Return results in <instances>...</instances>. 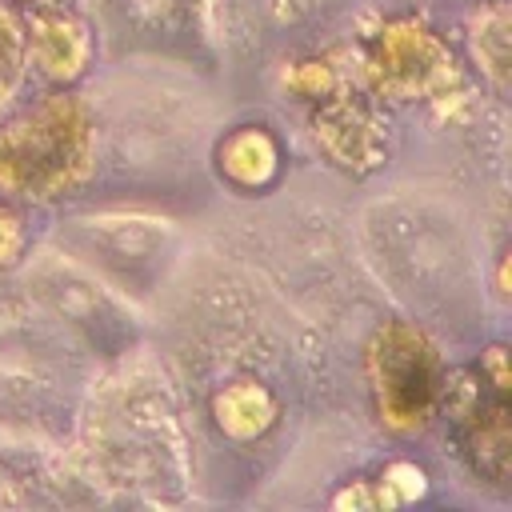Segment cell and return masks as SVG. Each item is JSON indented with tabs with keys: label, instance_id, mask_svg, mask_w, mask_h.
<instances>
[{
	"label": "cell",
	"instance_id": "8fae6325",
	"mask_svg": "<svg viewBox=\"0 0 512 512\" xmlns=\"http://www.w3.org/2000/svg\"><path fill=\"white\" fill-rule=\"evenodd\" d=\"M424 492V472L416 464H392L376 492V504H408Z\"/></svg>",
	"mask_w": 512,
	"mask_h": 512
},
{
	"label": "cell",
	"instance_id": "277c9868",
	"mask_svg": "<svg viewBox=\"0 0 512 512\" xmlns=\"http://www.w3.org/2000/svg\"><path fill=\"white\" fill-rule=\"evenodd\" d=\"M508 388L492 380L480 364H472L460 376L444 380L440 408L456 428V440L472 468L488 480H508L512 468V408H508Z\"/></svg>",
	"mask_w": 512,
	"mask_h": 512
},
{
	"label": "cell",
	"instance_id": "7c38bea8",
	"mask_svg": "<svg viewBox=\"0 0 512 512\" xmlns=\"http://www.w3.org/2000/svg\"><path fill=\"white\" fill-rule=\"evenodd\" d=\"M20 252H24V220L8 204H0V268H12Z\"/></svg>",
	"mask_w": 512,
	"mask_h": 512
},
{
	"label": "cell",
	"instance_id": "5b68a950",
	"mask_svg": "<svg viewBox=\"0 0 512 512\" xmlns=\"http://www.w3.org/2000/svg\"><path fill=\"white\" fill-rule=\"evenodd\" d=\"M20 24H24L28 56L36 60V68L48 80L72 84V80L84 76L88 60H92V32H88V24L72 8L32 0L28 16Z\"/></svg>",
	"mask_w": 512,
	"mask_h": 512
},
{
	"label": "cell",
	"instance_id": "52a82bcc",
	"mask_svg": "<svg viewBox=\"0 0 512 512\" xmlns=\"http://www.w3.org/2000/svg\"><path fill=\"white\" fill-rule=\"evenodd\" d=\"M216 164H220V176L236 188H268L276 168H280V148L272 140L268 128L260 124H244L236 132H228L216 148Z\"/></svg>",
	"mask_w": 512,
	"mask_h": 512
},
{
	"label": "cell",
	"instance_id": "30bf717a",
	"mask_svg": "<svg viewBox=\"0 0 512 512\" xmlns=\"http://www.w3.org/2000/svg\"><path fill=\"white\" fill-rule=\"evenodd\" d=\"M24 68H28L24 24L8 4H0V108L16 96V88L24 80Z\"/></svg>",
	"mask_w": 512,
	"mask_h": 512
},
{
	"label": "cell",
	"instance_id": "7a4b0ae2",
	"mask_svg": "<svg viewBox=\"0 0 512 512\" xmlns=\"http://www.w3.org/2000/svg\"><path fill=\"white\" fill-rule=\"evenodd\" d=\"M376 416L388 432H420L440 412L448 368L436 344L408 320H384L364 352Z\"/></svg>",
	"mask_w": 512,
	"mask_h": 512
},
{
	"label": "cell",
	"instance_id": "4fadbf2b",
	"mask_svg": "<svg viewBox=\"0 0 512 512\" xmlns=\"http://www.w3.org/2000/svg\"><path fill=\"white\" fill-rule=\"evenodd\" d=\"M24 4H32V0H24Z\"/></svg>",
	"mask_w": 512,
	"mask_h": 512
},
{
	"label": "cell",
	"instance_id": "ba28073f",
	"mask_svg": "<svg viewBox=\"0 0 512 512\" xmlns=\"http://www.w3.org/2000/svg\"><path fill=\"white\" fill-rule=\"evenodd\" d=\"M212 416L216 424L232 436V440H256L260 432L272 428L276 420V400L264 384L256 380H236V384H224L212 400Z\"/></svg>",
	"mask_w": 512,
	"mask_h": 512
},
{
	"label": "cell",
	"instance_id": "8992f818",
	"mask_svg": "<svg viewBox=\"0 0 512 512\" xmlns=\"http://www.w3.org/2000/svg\"><path fill=\"white\" fill-rule=\"evenodd\" d=\"M316 140L348 172H372L384 164L380 124L344 92H324L316 108Z\"/></svg>",
	"mask_w": 512,
	"mask_h": 512
},
{
	"label": "cell",
	"instance_id": "9c48e42d",
	"mask_svg": "<svg viewBox=\"0 0 512 512\" xmlns=\"http://www.w3.org/2000/svg\"><path fill=\"white\" fill-rule=\"evenodd\" d=\"M468 40H472V56L480 64V72L492 80L496 92H508V72H512V16L508 4H484L472 20H468Z\"/></svg>",
	"mask_w": 512,
	"mask_h": 512
},
{
	"label": "cell",
	"instance_id": "3957f363",
	"mask_svg": "<svg viewBox=\"0 0 512 512\" xmlns=\"http://www.w3.org/2000/svg\"><path fill=\"white\" fill-rule=\"evenodd\" d=\"M368 80L388 100H432L460 84V64L424 20L396 16L376 32Z\"/></svg>",
	"mask_w": 512,
	"mask_h": 512
},
{
	"label": "cell",
	"instance_id": "6da1fadb",
	"mask_svg": "<svg viewBox=\"0 0 512 512\" xmlns=\"http://www.w3.org/2000/svg\"><path fill=\"white\" fill-rule=\"evenodd\" d=\"M96 160V124L80 96L48 92L0 124V192L52 200L72 192Z\"/></svg>",
	"mask_w": 512,
	"mask_h": 512
}]
</instances>
